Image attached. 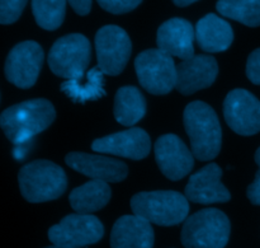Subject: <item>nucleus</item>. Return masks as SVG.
Returning a JSON list of instances; mask_svg holds the SVG:
<instances>
[{"label": "nucleus", "mask_w": 260, "mask_h": 248, "mask_svg": "<svg viewBox=\"0 0 260 248\" xmlns=\"http://www.w3.org/2000/svg\"><path fill=\"white\" fill-rule=\"evenodd\" d=\"M56 119L53 104L48 99L36 98L20 102L4 109L0 125L13 144H23L45 131Z\"/></svg>", "instance_id": "f257e3e1"}, {"label": "nucleus", "mask_w": 260, "mask_h": 248, "mask_svg": "<svg viewBox=\"0 0 260 248\" xmlns=\"http://www.w3.org/2000/svg\"><path fill=\"white\" fill-rule=\"evenodd\" d=\"M183 122L194 158L203 162L215 159L222 145V130L215 109L202 101H193L185 107Z\"/></svg>", "instance_id": "f03ea898"}, {"label": "nucleus", "mask_w": 260, "mask_h": 248, "mask_svg": "<svg viewBox=\"0 0 260 248\" xmlns=\"http://www.w3.org/2000/svg\"><path fill=\"white\" fill-rule=\"evenodd\" d=\"M20 194L32 204L47 203L63 195L68 188L65 171L51 160H33L18 173Z\"/></svg>", "instance_id": "7ed1b4c3"}, {"label": "nucleus", "mask_w": 260, "mask_h": 248, "mask_svg": "<svg viewBox=\"0 0 260 248\" xmlns=\"http://www.w3.org/2000/svg\"><path fill=\"white\" fill-rule=\"evenodd\" d=\"M131 209L135 215L149 223L172 227L187 221L189 203L178 191H146L132 196Z\"/></svg>", "instance_id": "20e7f679"}, {"label": "nucleus", "mask_w": 260, "mask_h": 248, "mask_svg": "<svg viewBox=\"0 0 260 248\" xmlns=\"http://www.w3.org/2000/svg\"><path fill=\"white\" fill-rule=\"evenodd\" d=\"M231 224L218 209L197 211L184 222L180 241L185 248H225L230 238Z\"/></svg>", "instance_id": "39448f33"}, {"label": "nucleus", "mask_w": 260, "mask_h": 248, "mask_svg": "<svg viewBox=\"0 0 260 248\" xmlns=\"http://www.w3.org/2000/svg\"><path fill=\"white\" fill-rule=\"evenodd\" d=\"M90 42L80 33L62 36L53 42L48 53V66L55 75L68 80H80L90 63Z\"/></svg>", "instance_id": "423d86ee"}, {"label": "nucleus", "mask_w": 260, "mask_h": 248, "mask_svg": "<svg viewBox=\"0 0 260 248\" xmlns=\"http://www.w3.org/2000/svg\"><path fill=\"white\" fill-rule=\"evenodd\" d=\"M135 69L139 83L149 93L164 96L175 88L177 65L172 56L159 48L142 51L135 59Z\"/></svg>", "instance_id": "0eeeda50"}, {"label": "nucleus", "mask_w": 260, "mask_h": 248, "mask_svg": "<svg viewBox=\"0 0 260 248\" xmlns=\"http://www.w3.org/2000/svg\"><path fill=\"white\" fill-rule=\"evenodd\" d=\"M104 227L94 215L70 214L48 229V239L53 246L83 248L95 244L103 238Z\"/></svg>", "instance_id": "6e6552de"}, {"label": "nucleus", "mask_w": 260, "mask_h": 248, "mask_svg": "<svg viewBox=\"0 0 260 248\" xmlns=\"http://www.w3.org/2000/svg\"><path fill=\"white\" fill-rule=\"evenodd\" d=\"M98 68L106 75L116 76L123 71L132 52V42L123 28L114 24L99 28L95 35Z\"/></svg>", "instance_id": "1a4fd4ad"}, {"label": "nucleus", "mask_w": 260, "mask_h": 248, "mask_svg": "<svg viewBox=\"0 0 260 248\" xmlns=\"http://www.w3.org/2000/svg\"><path fill=\"white\" fill-rule=\"evenodd\" d=\"M42 47L36 41H23L10 50L5 60V76L20 89H28L37 81L42 69Z\"/></svg>", "instance_id": "9d476101"}, {"label": "nucleus", "mask_w": 260, "mask_h": 248, "mask_svg": "<svg viewBox=\"0 0 260 248\" xmlns=\"http://www.w3.org/2000/svg\"><path fill=\"white\" fill-rule=\"evenodd\" d=\"M223 116L236 134L251 136L260 131V101L246 89L229 92L223 101Z\"/></svg>", "instance_id": "9b49d317"}, {"label": "nucleus", "mask_w": 260, "mask_h": 248, "mask_svg": "<svg viewBox=\"0 0 260 248\" xmlns=\"http://www.w3.org/2000/svg\"><path fill=\"white\" fill-rule=\"evenodd\" d=\"M155 159L162 175L170 181H179L194 167V155L179 136L161 135L154 145Z\"/></svg>", "instance_id": "f8f14e48"}, {"label": "nucleus", "mask_w": 260, "mask_h": 248, "mask_svg": "<svg viewBox=\"0 0 260 248\" xmlns=\"http://www.w3.org/2000/svg\"><path fill=\"white\" fill-rule=\"evenodd\" d=\"M91 149L96 153L140 160L150 154L151 140L144 129L132 127L124 131L95 139L91 144Z\"/></svg>", "instance_id": "ddd939ff"}, {"label": "nucleus", "mask_w": 260, "mask_h": 248, "mask_svg": "<svg viewBox=\"0 0 260 248\" xmlns=\"http://www.w3.org/2000/svg\"><path fill=\"white\" fill-rule=\"evenodd\" d=\"M65 163L74 171L91 180L107 183L122 182L128 175L126 163L104 155L71 152L65 157Z\"/></svg>", "instance_id": "4468645a"}, {"label": "nucleus", "mask_w": 260, "mask_h": 248, "mask_svg": "<svg viewBox=\"0 0 260 248\" xmlns=\"http://www.w3.org/2000/svg\"><path fill=\"white\" fill-rule=\"evenodd\" d=\"M222 170L216 163H210L190 176L184 190L188 201L210 205L215 203H228L231 194L221 182Z\"/></svg>", "instance_id": "2eb2a0df"}, {"label": "nucleus", "mask_w": 260, "mask_h": 248, "mask_svg": "<svg viewBox=\"0 0 260 248\" xmlns=\"http://www.w3.org/2000/svg\"><path fill=\"white\" fill-rule=\"evenodd\" d=\"M218 64L213 56L194 55L177 65L175 89L183 96H190L215 83Z\"/></svg>", "instance_id": "dca6fc26"}, {"label": "nucleus", "mask_w": 260, "mask_h": 248, "mask_svg": "<svg viewBox=\"0 0 260 248\" xmlns=\"http://www.w3.org/2000/svg\"><path fill=\"white\" fill-rule=\"evenodd\" d=\"M194 38L196 28H193L189 20L170 18L157 30L156 45L157 48L167 55L184 61L194 56Z\"/></svg>", "instance_id": "f3484780"}, {"label": "nucleus", "mask_w": 260, "mask_h": 248, "mask_svg": "<svg viewBox=\"0 0 260 248\" xmlns=\"http://www.w3.org/2000/svg\"><path fill=\"white\" fill-rule=\"evenodd\" d=\"M154 229L151 223L137 215H123L111 232V248H152Z\"/></svg>", "instance_id": "a211bd4d"}, {"label": "nucleus", "mask_w": 260, "mask_h": 248, "mask_svg": "<svg viewBox=\"0 0 260 248\" xmlns=\"http://www.w3.org/2000/svg\"><path fill=\"white\" fill-rule=\"evenodd\" d=\"M196 40L206 52H222L233 43V27L223 18L210 13L196 24Z\"/></svg>", "instance_id": "6ab92c4d"}, {"label": "nucleus", "mask_w": 260, "mask_h": 248, "mask_svg": "<svg viewBox=\"0 0 260 248\" xmlns=\"http://www.w3.org/2000/svg\"><path fill=\"white\" fill-rule=\"evenodd\" d=\"M112 198L109 185L103 181L91 180L74 188L69 196L70 205L76 214L91 215V213L103 209Z\"/></svg>", "instance_id": "aec40b11"}, {"label": "nucleus", "mask_w": 260, "mask_h": 248, "mask_svg": "<svg viewBox=\"0 0 260 248\" xmlns=\"http://www.w3.org/2000/svg\"><path fill=\"white\" fill-rule=\"evenodd\" d=\"M146 114V99L136 87L126 86L114 96L113 115L117 122L123 126H134Z\"/></svg>", "instance_id": "412c9836"}, {"label": "nucleus", "mask_w": 260, "mask_h": 248, "mask_svg": "<svg viewBox=\"0 0 260 248\" xmlns=\"http://www.w3.org/2000/svg\"><path fill=\"white\" fill-rule=\"evenodd\" d=\"M60 89L75 103L96 101L107 94L104 91L103 73L98 66L88 71L86 81L66 80L61 84Z\"/></svg>", "instance_id": "4be33fe9"}, {"label": "nucleus", "mask_w": 260, "mask_h": 248, "mask_svg": "<svg viewBox=\"0 0 260 248\" xmlns=\"http://www.w3.org/2000/svg\"><path fill=\"white\" fill-rule=\"evenodd\" d=\"M216 8L221 15L248 27L260 25V0H220Z\"/></svg>", "instance_id": "5701e85b"}, {"label": "nucleus", "mask_w": 260, "mask_h": 248, "mask_svg": "<svg viewBox=\"0 0 260 248\" xmlns=\"http://www.w3.org/2000/svg\"><path fill=\"white\" fill-rule=\"evenodd\" d=\"M32 13L41 28L55 31L62 24L66 14V2L63 0H35L32 2Z\"/></svg>", "instance_id": "b1692460"}, {"label": "nucleus", "mask_w": 260, "mask_h": 248, "mask_svg": "<svg viewBox=\"0 0 260 248\" xmlns=\"http://www.w3.org/2000/svg\"><path fill=\"white\" fill-rule=\"evenodd\" d=\"M25 5H27L25 0H2L0 2V23L12 24L17 22L24 10Z\"/></svg>", "instance_id": "393cba45"}, {"label": "nucleus", "mask_w": 260, "mask_h": 248, "mask_svg": "<svg viewBox=\"0 0 260 248\" xmlns=\"http://www.w3.org/2000/svg\"><path fill=\"white\" fill-rule=\"evenodd\" d=\"M99 7L112 14H124L136 9L141 2L140 0H99Z\"/></svg>", "instance_id": "a878e982"}, {"label": "nucleus", "mask_w": 260, "mask_h": 248, "mask_svg": "<svg viewBox=\"0 0 260 248\" xmlns=\"http://www.w3.org/2000/svg\"><path fill=\"white\" fill-rule=\"evenodd\" d=\"M246 76L251 83L260 86V47L249 55L246 63Z\"/></svg>", "instance_id": "bb28decb"}, {"label": "nucleus", "mask_w": 260, "mask_h": 248, "mask_svg": "<svg viewBox=\"0 0 260 248\" xmlns=\"http://www.w3.org/2000/svg\"><path fill=\"white\" fill-rule=\"evenodd\" d=\"M246 195H248V199L250 200L251 204L260 205V168L256 172L253 183L249 185L248 190H246Z\"/></svg>", "instance_id": "cd10ccee"}, {"label": "nucleus", "mask_w": 260, "mask_h": 248, "mask_svg": "<svg viewBox=\"0 0 260 248\" xmlns=\"http://www.w3.org/2000/svg\"><path fill=\"white\" fill-rule=\"evenodd\" d=\"M69 4L71 5L74 12L79 15H88L91 10V0H70Z\"/></svg>", "instance_id": "c85d7f7f"}, {"label": "nucleus", "mask_w": 260, "mask_h": 248, "mask_svg": "<svg viewBox=\"0 0 260 248\" xmlns=\"http://www.w3.org/2000/svg\"><path fill=\"white\" fill-rule=\"evenodd\" d=\"M194 3H197V2H194V0H174V2H173V4H175L177 5V7H188V5H190V4H194Z\"/></svg>", "instance_id": "c756f323"}, {"label": "nucleus", "mask_w": 260, "mask_h": 248, "mask_svg": "<svg viewBox=\"0 0 260 248\" xmlns=\"http://www.w3.org/2000/svg\"><path fill=\"white\" fill-rule=\"evenodd\" d=\"M255 163L260 167V147L258 148V150H256L255 153Z\"/></svg>", "instance_id": "7c9ffc66"}, {"label": "nucleus", "mask_w": 260, "mask_h": 248, "mask_svg": "<svg viewBox=\"0 0 260 248\" xmlns=\"http://www.w3.org/2000/svg\"><path fill=\"white\" fill-rule=\"evenodd\" d=\"M45 248H62V247H57V246H53V244H52V246H48V247H45Z\"/></svg>", "instance_id": "2f4dec72"}]
</instances>
